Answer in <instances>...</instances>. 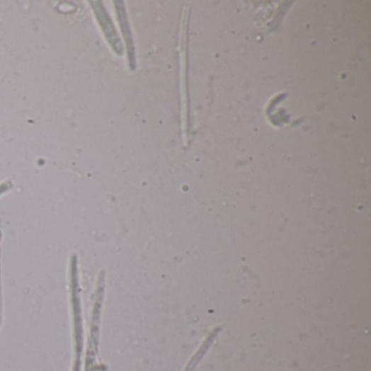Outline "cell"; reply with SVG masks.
<instances>
[{
  "label": "cell",
  "instance_id": "obj_1",
  "mask_svg": "<svg viewBox=\"0 0 371 371\" xmlns=\"http://www.w3.org/2000/svg\"><path fill=\"white\" fill-rule=\"evenodd\" d=\"M93 10L95 12V17L98 20L99 25L103 28V34L108 40L109 44L113 46V50L118 55L122 54V46H121L120 40L115 33V28L113 26V21L108 16V12L103 7L101 1H91Z\"/></svg>",
  "mask_w": 371,
  "mask_h": 371
}]
</instances>
